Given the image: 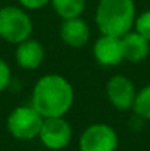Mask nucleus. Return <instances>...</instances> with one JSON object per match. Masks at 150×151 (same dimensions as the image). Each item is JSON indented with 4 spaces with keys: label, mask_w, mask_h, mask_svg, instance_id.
I'll use <instances>...</instances> for the list:
<instances>
[{
    "label": "nucleus",
    "mask_w": 150,
    "mask_h": 151,
    "mask_svg": "<svg viewBox=\"0 0 150 151\" xmlns=\"http://www.w3.org/2000/svg\"><path fill=\"white\" fill-rule=\"evenodd\" d=\"M74 90L60 75H46L33 91V107L43 117H62L72 106Z\"/></svg>",
    "instance_id": "nucleus-1"
},
{
    "label": "nucleus",
    "mask_w": 150,
    "mask_h": 151,
    "mask_svg": "<svg viewBox=\"0 0 150 151\" xmlns=\"http://www.w3.org/2000/svg\"><path fill=\"white\" fill-rule=\"evenodd\" d=\"M136 21L133 0H100L96 10V22L103 35L121 38L131 31Z\"/></svg>",
    "instance_id": "nucleus-2"
},
{
    "label": "nucleus",
    "mask_w": 150,
    "mask_h": 151,
    "mask_svg": "<svg viewBox=\"0 0 150 151\" xmlns=\"http://www.w3.org/2000/svg\"><path fill=\"white\" fill-rule=\"evenodd\" d=\"M33 24L30 16L19 7L6 6L0 9V37L9 43L19 44L31 35Z\"/></svg>",
    "instance_id": "nucleus-3"
},
{
    "label": "nucleus",
    "mask_w": 150,
    "mask_h": 151,
    "mask_svg": "<svg viewBox=\"0 0 150 151\" xmlns=\"http://www.w3.org/2000/svg\"><path fill=\"white\" fill-rule=\"evenodd\" d=\"M43 116L31 106L15 109L7 117V131L18 139H33L40 134Z\"/></svg>",
    "instance_id": "nucleus-4"
},
{
    "label": "nucleus",
    "mask_w": 150,
    "mask_h": 151,
    "mask_svg": "<svg viewBox=\"0 0 150 151\" xmlns=\"http://www.w3.org/2000/svg\"><path fill=\"white\" fill-rule=\"evenodd\" d=\"M118 147V135L107 125H91L88 126L81 139L80 150L81 151H115Z\"/></svg>",
    "instance_id": "nucleus-5"
},
{
    "label": "nucleus",
    "mask_w": 150,
    "mask_h": 151,
    "mask_svg": "<svg viewBox=\"0 0 150 151\" xmlns=\"http://www.w3.org/2000/svg\"><path fill=\"white\" fill-rule=\"evenodd\" d=\"M40 139L50 150H62L65 148L72 137V131L69 123L62 117H47L43 120L40 129Z\"/></svg>",
    "instance_id": "nucleus-6"
},
{
    "label": "nucleus",
    "mask_w": 150,
    "mask_h": 151,
    "mask_svg": "<svg viewBox=\"0 0 150 151\" xmlns=\"http://www.w3.org/2000/svg\"><path fill=\"white\" fill-rule=\"evenodd\" d=\"M106 90H107L109 100L116 109L127 110L134 106L137 93H136L134 84L128 78H125L122 75H116V76L110 78Z\"/></svg>",
    "instance_id": "nucleus-7"
},
{
    "label": "nucleus",
    "mask_w": 150,
    "mask_h": 151,
    "mask_svg": "<svg viewBox=\"0 0 150 151\" xmlns=\"http://www.w3.org/2000/svg\"><path fill=\"white\" fill-rule=\"evenodd\" d=\"M94 56L100 65L103 66H113L124 60L122 49H121V38L112 35H103L94 44Z\"/></svg>",
    "instance_id": "nucleus-8"
},
{
    "label": "nucleus",
    "mask_w": 150,
    "mask_h": 151,
    "mask_svg": "<svg viewBox=\"0 0 150 151\" xmlns=\"http://www.w3.org/2000/svg\"><path fill=\"white\" fill-rule=\"evenodd\" d=\"M121 49H122V57L134 63L144 60L150 53L149 41L137 31L136 32L130 31L121 37Z\"/></svg>",
    "instance_id": "nucleus-9"
},
{
    "label": "nucleus",
    "mask_w": 150,
    "mask_h": 151,
    "mask_svg": "<svg viewBox=\"0 0 150 151\" xmlns=\"http://www.w3.org/2000/svg\"><path fill=\"white\" fill-rule=\"evenodd\" d=\"M60 37L72 47H83L90 38V29L88 25L80 18L65 19L60 27Z\"/></svg>",
    "instance_id": "nucleus-10"
},
{
    "label": "nucleus",
    "mask_w": 150,
    "mask_h": 151,
    "mask_svg": "<svg viewBox=\"0 0 150 151\" xmlns=\"http://www.w3.org/2000/svg\"><path fill=\"white\" fill-rule=\"evenodd\" d=\"M44 57L41 44L36 40H25L19 43L16 50V62L24 69H37Z\"/></svg>",
    "instance_id": "nucleus-11"
},
{
    "label": "nucleus",
    "mask_w": 150,
    "mask_h": 151,
    "mask_svg": "<svg viewBox=\"0 0 150 151\" xmlns=\"http://www.w3.org/2000/svg\"><path fill=\"white\" fill-rule=\"evenodd\" d=\"M51 3L56 13L63 19L80 18L86 7V0H51Z\"/></svg>",
    "instance_id": "nucleus-12"
},
{
    "label": "nucleus",
    "mask_w": 150,
    "mask_h": 151,
    "mask_svg": "<svg viewBox=\"0 0 150 151\" xmlns=\"http://www.w3.org/2000/svg\"><path fill=\"white\" fill-rule=\"evenodd\" d=\"M134 111L143 117V119H150V85L144 87L134 100Z\"/></svg>",
    "instance_id": "nucleus-13"
},
{
    "label": "nucleus",
    "mask_w": 150,
    "mask_h": 151,
    "mask_svg": "<svg viewBox=\"0 0 150 151\" xmlns=\"http://www.w3.org/2000/svg\"><path fill=\"white\" fill-rule=\"evenodd\" d=\"M136 31L150 41V10L141 13L136 21Z\"/></svg>",
    "instance_id": "nucleus-14"
},
{
    "label": "nucleus",
    "mask_w": 150,
    "mask_h": 151,
    "mask_svg": "<svg viewBox=\"0 0 150 151\" xmlns=\"http://www.w3.org/2000/svg\"><path fill=\"white\" fill-rule=\"evenodd\" d=\"M10 82V69L0 59V91H3Z\"/></svg>",
    "instance_id": "nucleus-15"
},
{
    "label": "nucleus",
    "mask_w": 150,
    "mask_h": 151,
    "mask_svg": "<svg viewBox=\"0 0 150 151\" xmlns=\"http://www.w3.org/2000/svg\"><path fill=\"white\" fill-rule=\"evenodd\" d=\"M50 0H19V3L27 9H40L46 6Z\"/></svg>",
    "instance_id": "nucleus-16"
}]
</instances>
